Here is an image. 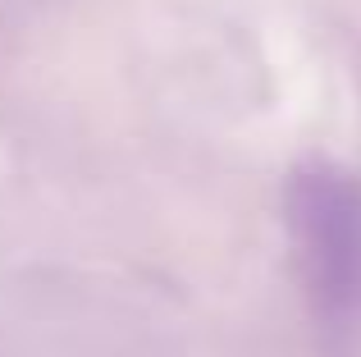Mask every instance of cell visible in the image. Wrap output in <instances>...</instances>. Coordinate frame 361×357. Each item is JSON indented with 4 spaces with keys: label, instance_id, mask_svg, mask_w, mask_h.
Listing matches in <instances>:
<instances>
[{
    "label": "cell",
    "instance_id": "cell-1",
    "mask_svg": "<svg viewBox=\"0 0 361 357\" xmlns=\"http://www.w3.org/2000/svg\"><path fill=\"white\" fill-rule=\"evenodd\" d=\"M283 229L302 289L329 325L361 312V183L329 161L283 178Z\"/></svg>",
    "mask_w": 361,
    "mask_h": 357
}]
</instances>
